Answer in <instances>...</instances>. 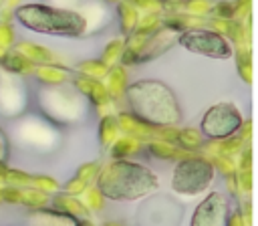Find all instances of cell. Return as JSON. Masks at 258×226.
<instances>
[{
  "instance_id": "cell-12",
  "label": "cell",
  "mask_w": 258,
  "mask_h": 226,
  "mask_svg": "<svg viewBox=\"0 0 258 226\" xmlns=\"http://www.w3.org/2000/svg\"><path fill=\"white\" fill-rule=\"evenodd\" d=\"M32 75L38 81V85H62V83H67V71H62L54 65H38Z\"/></svg>"
},
{
  "instance_id": "cell-18",
  "label": "cell",
  "mask_w": 258,
  "mask_h": 226,
  "mask_svg": "<svg viewBox=\"0 0 258 226\" xmlns=\"http://www.w3.org/2000/svg\"><path fill=\"white\" fill-rule=\"evenodd\" d=\"M32 186L38 188V190H42V192H52V190H56V184H54L50 178H46V176H32Z\"/></svg>"
},
{
  "instance_id": "cell-2",
  "label": "cell",
  "mask_w": 258,
  "mask_h": 226,
  "mask_svg": "<svg viewBox=\"0 0 258 226\" xmlns=\"http://www.w3.org/2000/svg\"><path fill=\"white\" fill-rule=\"evenodd\" d=\"M127 101L135 117L153 125H169L179 119L173 93L157 81H139L129 87Z\"/></svg>"
},
{
  "instance_id": "cell-3",
  "label": "cell",
  "mask_w": 258,
  "mask_h": 226,
  "mask_svg": "<svg viewBox=\"0 0 258 226\" xmlns=\"http://www.w3.org/2000/svg\"><path fill=\"white\" fill-rule=\"evenodd\" d=\"M32 107L52 125H71L77 123L85 113V101L79 89L62 85H40L32 89Z\"/></svg>"
},
{
  "instance_id": "cell-8",
  "label": "cell",
  "mask_w": 258,
  "mask_h": 226,
  "mask_svg": "<svg viewBox=\"0 0 258 226\" xmlns=\"http://www.w3.org/2000/svg\"><path fill=\"white\" fill-rule=\"evenodd\" d=\"M22 226H79V220L58 208H28L22 216Z\"/></svg>"
},
{
  "instance_id": "cell-1",
  "label": "cell",
  "mask_w": 258,
  "mask_h": 226,
  "mask_svg": "<svg viewBox=\"0 0 258 226\" xmlns=\"http://www.w3.org/2000/svg\"><path fill=\"white\" fill-rule=\"evenodd\" d=\"M14 20L26 30L52 36H81L87 30L83 14L50 4H20L14 10Z\"/></svg>"
},
{
  "instance_id": "cell-10",
  "label": "cell",
  "mask_w": 258,
  "mask_h": 226,
  "mask_svg": "<svg viewBox=\"0 0 258 226\" xmlns=\"http://www.w3.org/2000/svg\"><path fill=\"white\" fill-rule=\"evenodd\" d=\"M0 69L10 73V75H16V77H28L34 73L36 65L32 61H28L22 52H18L16 48H10L6 50V54L2 56L0 61Z\"/></svg>"
},
{
  "instance_id": "cell-4",
  "label": "cell",
  "mask_w": 258,
  "mask_h": 226,
  "mask_svg": "<svg viewBox=\"0 0 258 226\" xmlns=\"http://www.w3.org/2000/svg\"><path fill=\"white\" fill-rule=\"evenodd\" d=\"M157 186L153 174L135 163H115L99 180V188L105 196L115 200H133Z\"/></svg>"
},
{
  "instance_id": "cell-20",
  "label": "cell",
  "mask_w": 258,
  "mask_h": 226,
  "mask_svg": "<svg viewBox=\"0 0 258 226\" xmlns=\"http://www.w3.org/2000/svg\"><path fill=\"white\" fill-rule=\"evenodd\" d=\"M4 54H6V48H2V46H0V61H2V56H4Z\"/></svg>"
},
{
  "instance_id": "cell-14",
  "label": "cell",
  "mask_w": 258,
  "mask_h": 226,
  "mask_svg": "<svg viewBox=\"0 0 258 226\" xmlns=\"http://www.w3.org/2000/svg\"><path fill=\"white\" fill-rule=\"evenodd\" d=\"M6 184H8V186H16V188H28V186H32V176L26 174V172H22V170L8 167Z\"/></svg>"
},
{
  "instance_id": "cell-11",
  "label": "cell",
  "mask_w": 258,
  "mask_h": 226,
  "mask_svg": "<svg viewBox=\"0 0 258 226\" xmlns=\"http://www.w3.org/2000/svg\"><path fill=\"white\" fill-rule=\"evenodd\" d=\"M14 48H16L18 52H22L28 61H32L36 67H38V65H46V63L52 59V54H50L44 46L34 44V42H30V40H18V42L14 44Z\"/></svg>"
},
{
  "instance_id": "cell-5",
  "label": "cell",
  "mask_w": 258,
  "mask_h": 226,
  "mask_svg": "<svg viewBox=\"0 0 258 226\" xmlns=\"http://www.w3.org/2000/svg\"><path fill=\"white\" fill-rule=\"evenodd\" d=\"M12 123H14L12 137L20 147H28L34 151H48L54 147V141L58 137L56 125L46 121L42 115H38V113L32 115L28 111L26 115H22L20 119H16Z\"/></svg>"
},
{
  "instance_id": "cell-15",
  "label": "cell",
  "mask_w": 258,
  "mask_h": 226,
  "mask_svg": "<svg viewBox=\"0 0 258 226\" xmlns=\"http://www.w3.org/2000/svg\"><path fill=\"white\" fill-rule=\"evenodd\" d=\"M16 42L18 40H16V32L12 28V22H0V46L10 50V48H14Z\"/></svg>"
},
{
  "instance_id": "cell-7",
  "label": "cell",
  "mask_w": 258,
  "mask_h": 226,
  "mask_svg": "<svg viewBox=\"0 0 258 226\" xmlns=\"http://www.w3.org/2000/svg\"><path fill=\"white\" fill-rule=\"evenodd\" d=\"M242 123L238 109L230 103H218L206 111L202 119V131L208 137H228Z\"/></svg>"
},
{
  "instance_id": "cell-17",
  "label": "cell",
  "mask_w": 258,
  "mask_h": 226,
  "mask_svg": "<svg viewBox=\"0 0 258 226\" xmlns=\"http://www.w3.org/2000/svg\"><path fill=\"white\" fill-rule=\"evenodd\" d=\"M10 153H12V139H10L8 131H6V129L0 125V161L8 163Z\"/></svg>"
},
{
  "instance_id": "cell-13",
  "label": "cell",
  "mask_w": 258,
  "mask_h": 226,
  "mask_svg": "<svg viewBox=\"0 0 258 226\" xmlns=\"http://www.w3.org/2000/svg\"><path fill=\"white\" fill-rule=\"evenodd\" d=\"M48 202V194L38 190V188H22V200H20V206L24 208H40V206H46Z\"/></svg>"
},
{
  "instance_id": "cell-9",
  "label": "cell",
  "mask_w": 258,
  "mask_h": 226,
  "mask_svg": "<svg viewBox=\"0 0 258 226\" xmlns=\"http://www.w3.org/2000/svg\"><path fill=\"white\" fill-rule=\"evenodd\" d=\"M181 44H185L189 50L208 54V56H228L230 46L224 38L212 34V32H187L179 38Z\"/></svg>"
},
{
  "instance_id": "cell-6",
  "label": "cell",
  "mask_w": 258,
  "mask_h": 226,
  "mask_svg": "<svg viewBox=\"0 0 258 226\" xmlns=\"http://www.w3.org/2000/svg\"><path fill=\"white\" fill-rule=\"evenodd\" d=\"M32 107V89L24 77L10 75L0 69V117L16 121Z\"/></svg>"
},
{
  "instance_id": "cell-16",
  "label": "cell",
  "mask_w": 258,
  "mask_h": 226,
  "mask_svg": "<svg viewBox=\"0 0 258 226\" xmlns=\"http://www.w3.org/2000/svg\"><path fill=\"white\" fill-rule=\"evenodd\" d=\"M22 200V188L16 186H2V202L4 204H12V206H20Z\"/></svg>"
},
{
  "instance_id": "cell-21",
  "label": "cell",
  "mask_w": 258,
  "mask_h": 226,
  "mask_svg": "<svg viewBox=\"0 0 258 226\" xmlns=\"http://www.w3.org/2000/svg\"><path fill=\"white\" fill-rule=\"evenodd\" d=\"M0 204H2V186H0Z\"/></svg>"
},
{
  "instance_id": "cell-19",
  "label": "cell",
  "mask_w": 258,
  "mask_h": 226,
  "mask_svg": "<svg viewBox=\"0 0 258 226\" xmlns=\"http://www.w3.org/2000/svg\"><path fill=\"white\" fill-rule=\"evenodd\" d=\"M8 163H4V161H0V186L2 184H6V174H8Z\"/></svg>"
}]
</instances>
